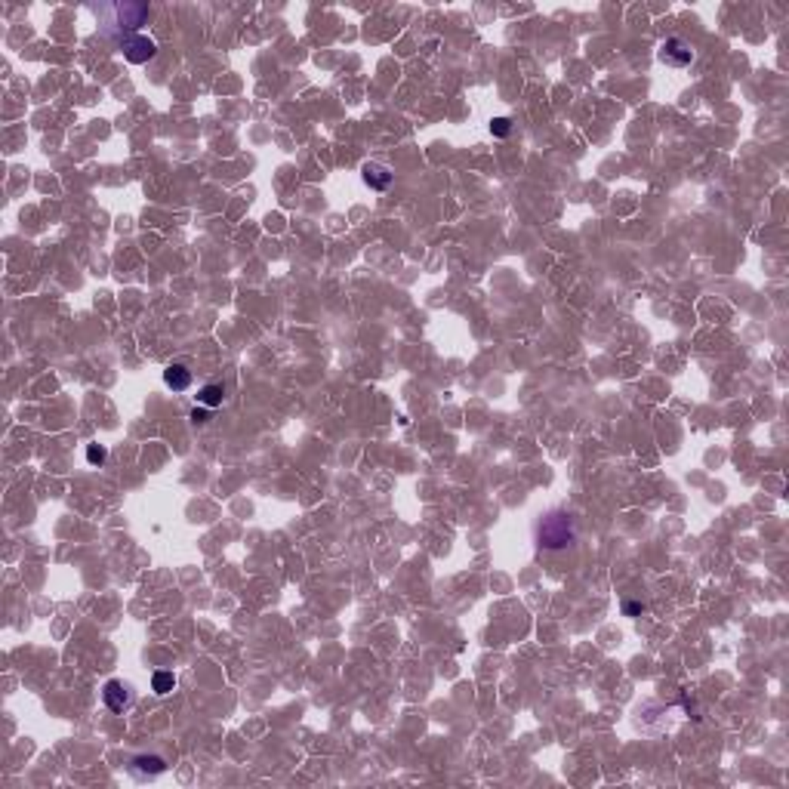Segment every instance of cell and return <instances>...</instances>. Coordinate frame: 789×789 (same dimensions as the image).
Here are the masks:
<instances>
[{
	"label": "cell",
	"mask_w": 789,
	"mask_h": 789,
	"mask_svg": "<svg viewBox=\"0 0 789 789\" xmlns=\"http://www.w3.org/2000/svg\"><path fill=\"white\" fill-rule=\"evenodd\" d=\"M574 540H577V521H574L571 512L552 509L537 521V543L543 549H549V552L567 549Z\"/></svg>",
	"instance_id": "obj_1"
},
{
	"label": "cell",
	"mask_w": 789,
	"mask_h": 789,
	"mask_svg": "<svg viewBox=\"0 0 789 789\" xmlns=\"http://www.w3.org/2000/svg\"><path fill=\"white\" fill-rule=\"evenodd\" d=\"M123 56H127V62H133V65H145V62H152L157 56V44L152 37H145V34H133V37L123 40Z\"/></svg>",
	"instance_id": "obj_2"
},
{
	"label": "cell",
	"mask_w": 789,
	"mask_h": 789,
	"mask_svg": "<svg viewBox=\"0 0 789 789\" xmlns=\"http://www.w3.org/2000/svg\"><path fill=\"white\" fill-rule=\"evenodd\" d=\"M660 59L672 68H688L691 62H694V50H691V44H684L682 37H669L666 44L660 46Z\"/></svg>",
	"instance_id": "obj_3"
},
{
	"label": "cell",
	"mask_w": 789,
	"mask_h": 789,
	"mask_svg": "<svg viewBox=\"0 0 789 789\" xmlns=\"http://www.w3.org/2000/svg\"><path fill=\"white\" fill-rule=\"evenodd\" d=\"M102 697H105V706L112 712H123L130 703V688L123 682H118V678H112V682L105 684V691H102Z\"/></svg>",
	"instance_id": "obj_4"
},
{
	"label": "cell",
	"mask_w": 789,
	"mask_h": 789,
	"mask_svg": "<svg viewBox=\"0 0 789 789\" xmlns=\"http://www.w3.org/2000/svg\"><path fill=\"white\" fill-rule=\"evenodd\" d=\"M361 176H364V182H367L373 191H386L389 185H392V170L382 167V163H364Z\"/></svg>",
	"instance_id": "obj_5"
},
{
	"label": "cell",
	"mask_w": 789,
	"mask_h": 789,
	"mask_svg": "<svg viewBox=\"0 0 789 789\" xmlns=\"http://www.w3.org/2000/svg\"><path fill=\"white\" fill-rule=\"evenodd\" d=\"M118 16H121L123 28H139L148 16V6L145 3H123V6H118Z\"/></svg>",
	"instance_id": "obj_6"
},
{
	"label": "cell",
	"mask_w": 789,
	"mask_h": 789,
	"mask_svg": "<svg viewBox=\"0 0 789 789\" xmlns=\"http://www.w3.org/2000/svg\"><path fill=\"white\" fill-rule=\"evenodd\" d=\"M163 382H167L173 392H185V389L191 386V370L185 364H170L163 370Z\"/></svg>",
	"instance_id": "obj_7"
},
{
	"label": "cell",
	"mask_w": 789,
	"mask_h": 789,
	"mask_svg": "<svg viewBox=\"0 0 789 789\" xmlns=\"http://www.w3.org/2000/svg\"><path fill=\"white\" fill-rule=\"evenodd\" d=\"M133 771L154 777V774H163V771H167V761H163L161 756H136V759H133Z\"/></svg>",
	"instance_id": "obj_8"
},
{
	"label": "cell",
	"mask_w": 789,
	"mask_h": 789,
	"mask_svg": "<svg viewBox=\"0 0 789 789\" xmlns=\"http://www.w3.org/2000/svg\"><path fill=\"white\" fill-rule=\"evenodd\" d=\"M222 401H225V389L219 382H210V386H204L197 392V404H204V407H219Z\"/></svg>",
	"instance_id": "obj_9"
},
{
	"label": "cell",
	"mask_w": 789,
	"mask_h": 789,
	"mask_svg": "<svg viewBox=\"0 0 789 789\" xmlns=\"http://www.w3.org/2000/svg\"><path fill=\"white\" fill-rule=\"evenodd\" d=\"M176 688V678H173V672H154L152 675V691L154 694H170V691Z\"/></svg>",
	"instance_id": "obj_10"
},
{
	"label": "cell",
	"mask_w": 789,
	"mask_h": 789,
	"mask_svg": "<svg viewBox=\"0 0 789 789\" xmlns=\"http://www.w3.org/2000/svg\"><path fill=\"white\" fill-rule=\"evenodd\" d=\"M105 459H108V450L102 447V444H90V447H87V463L90 466H102Z\"/></svg>",
	"instance_id": "obj_11"
},
{
	"label": "cell",
	"mask_w": 789,
	"mask_h": 789,
	"mask_svg": "<svg viewBox=\"0 0 789 789\" xmlns=\"http://www.w3.org/2000/svg\"><path fill=\"white\" fill-rule=\"evenodd\" d=\"M490 130H493V136H497V139H506V136L512 133V121H509V118H493V121H490Z\"/></svg>",
	"instance_id": "obj_12"
},
{
	"label": "cell",
	"mask_w": 789,
	"mask_h": 789,
	"mask_svg": "<svg viewBox=\"0 0 789 789\" xmlns=\"http://www.w3.org/2000/svg\"><path fill=\"white\" fill-rule=\"evenodd\" d=\"M623 610H626V614H629V617H635V614H641V610H644V608H641V605H638V601H626V605H623Z\"/></svg>",
	"instance_id": "obj_13"
},
{
	"label": "cell",
	"mask_w": 789,
	"mask_h": 789,
	"mask_svg": "<svg viewBox=\"0 0 789 789\" xmlns=\"http://www.w3.org/2000/svg\"><path fill=\"white\" fill-rule=\"evenodd\" d=\"M191 420H195V423H207V414H204V410H197V407H195V410H191Z\"/></svg>",
	"instance_id": "obj_14"
}]
</instances>
